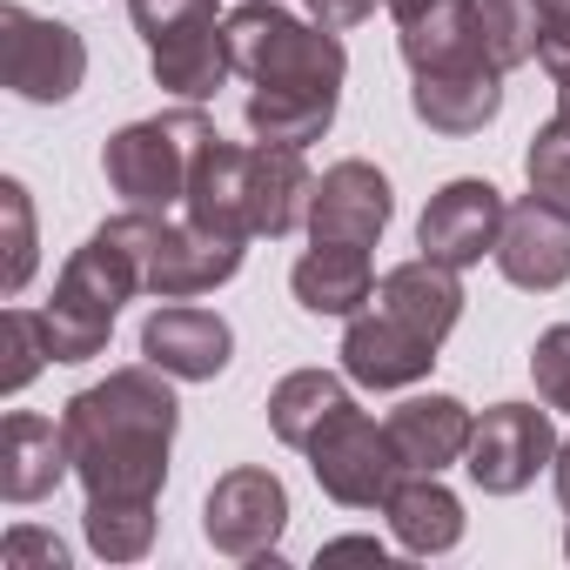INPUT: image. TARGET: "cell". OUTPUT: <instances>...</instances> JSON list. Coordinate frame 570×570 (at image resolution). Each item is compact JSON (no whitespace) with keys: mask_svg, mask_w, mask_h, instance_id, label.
<instances>
[{"mask_svg":"<svg viewBox=\"0 0 570 570\" xmlns=\"http://www.w3.org/2000/svg\"><path fill=\"white\" fill-rule=\"evenodd\" d=\"M68 476H75V450H68V430L55 416L14 410L0 423V497L8 503H41Z\"/></svg>","mask_w":570,"mask_h":570,"instance_id":"14","label":"cell"},{"mask_svg":"<svg viewBox=\"0 0 570 570\" xmlns=\"http://www.w3.org/2000/svg\"><path fill=\"white\" fill-rule=\"evenodd\" d=\"M248 161H255V148L208 135V148L195 155V175H188V202H181V215H188V222H202V228H215V235L248 242V235H255V208H248Z\"/></svg>","mask_w":570,"mask_h":570,"instance_id":"18","label":"cell"},{"mask_svg":"<svg viewBox=\"0 0 570 570\" xmlns=\"http://www.w3.org/2000/svg\"><path fill=\"white\" fill-rule=\"evenodd\" d=\"M303 8H309V21H323V28H356V21H370L376 8H383V0H303Z\"/></svg>","mask_w":570,"mask_h":570,"instance_id":"35","label":"cell"},{"mask_svg":"<svg viewBox=\"0 0 570 570\" xmlns=\"http://www.w3.org/2000/svg\"><path fill=\"white\" fill-rule=\"evenodd\" d=\"M81 537L101 563H141L155 550V503L148 497H88Z\"/></svg>","mask_w":570,"mask_h":570,"instance_id":"26","label":"cell"},{"mask_svg":"<svg viewBox=\"0 0 570 570\" xmlns=\"http://www.w3.org/2000/svg\"><path fill=\"white\" fill-rule=\"evenodd\" d=\"M0 81L35 108H61L88 81V41L68 21H41L21 0H8L0 8Z\"/></svg>","mask_w":570,"mask_h":570,"instance_id":"5","label":"cell"},{"mask_svg":"<svg viewBox=\"0 0 570 570\" xmlns=\"http://www.w3.org/2000/svg\"><path fill=\"white\" fill-rule=\"evenodd\" d=\"M68 450H75V476L88 497H161L168 483V450L181 430V403H175V376L155 363H128L108 370L101 383L75 390L61 410Z\"/></svg>","mask_w":570,"mask_h":570,"instance_id":"1","label":"cell"},{"mask_svg":"<svg viewBox=\"0 0 570 570\" xmlns=\"http://www.w3.org/2000/svg\"><path fill=\"white\" fill-rule=\"evenodd\" d=\"M0 390L8 396H21L48 363H55V343H48V323H41V309H8L0 316Z\"/></svg>","mask_w":570,"mask_h":570,"instance_id":"28","label":"cell"},{"mask_svg":"<svg viewBox=\"0 0 570 570\" xmlns=\"http://www.w3.org/2000/svg\"><path fill=\"white\" fill-rule=\"evenodd\" d=\"M343 403H356V396H350V383H343L336 370H289V376L268 390V430H275L282 450H309V436H316Z\"/></svg>","mask_w":570,"mask_h":570,"instance_id":"25","label":"cell"},{"mask_svg":"<svg viewBox=\"0 0 570 570\" xmlns=\"http://www.w3.org/2000/svg\"><path fill=\"white\" fill-rule=\"evenodd\" d=\"M396 215V195H390V175L376 161H336L323 168L316 195H309V242H356V248H376L383 228Z\"/></svg>","mask_w":570,"mask_h":570,"instance_id":"11","label":"cell"},{"mask_svg":"<svg viewBox=\"0 0 570 570\" xmlns=\"http://www.w3.org/2000/svg\"><path fill=\"white\" fill-rule=\"evenodd\" d=\"M309 195H316V175H309L303 148L255 141V161H248V208H255V235L282 242V235L309 228Z\"/></svg>","mask_w":570,"mask_h":570,"instance_id":"21","label":"cell"},{"mask_svg":"<svg viewBox=\"0 0 570 570\" xmlns=\"http://www.w3.org/2000/svg\"><path fill=\"white\" fill-rule=\"evenodd\" d=\"M436 350H443V343H430V336L410 330L403 316L363 309V316H350V330H343V376L363 383V390H410V383H423V376L436 370Z\"/></svg>","mask_w":570,"mask_h":570,"instance_id":"12","label":"cell"},{"mask_svg":"<svg viewBox=\"0 0 570 570\" xmlns=\"http://www.w3.org/2000/svg\"><path fill=\"white\" fill-rule=\"evenodd\" d=\"M222 35H228L235 75L255 88H343V75H350L336 28L303 21L289 8H275V0H242L222 21Z\"/></svg>","mask_w":570,"mask_h":570,"instance_id":"2","label":"cell"},{"mask_svg":"<svg viewBox=\"0 0 570 570\" xmlns=\"http://www.w3.org/2000/svg\"><path fill=\"white\" fill-rule=\"evenodd\" d=\"M416 88H410V108H416V121L423 128H436V135H483L490 121H497V108H503V68H490V61H476V68H443V75H410Z\"/></svg>","mask_w":570,"mask_h":570,"instance_id":"19","label":"cell"},{"mask_svg":"<svg viewBox=\"0 0 570 570\" xmlns=\"http://www.w3.org/2000/svg\"><path fill=\"white\" fill-rule=\"evenodd\" d=\"M543 8V21H570V0H537Z\"/></svg>","mask_w":570,"mask_h":570,"instance_id":"38","label":"cell"},{"mask_svg":"<svg viewBox=\"0 0 570 570\" xmlns=\"http://www.w3.org/2000/svg\"><path fill=\"white\" fill-rule=\"evenodd\" d=\"M141 356L155 370H168L175 383H215L235 356V330L215 316V309H195V303H168L141 323Z\"/></svg>","mask_w":570,"mask_h":570,"instance_id":"13","label":"cell"},{"mask_svg":"<svg viewBox=\"0 0 570 570\" xmlns=\"http://www.w3.org/2000/svg\"><path fill=\"white\" fill-rule=\"evenodd\" d=\"M396 48L410 75H443V68H476L490 61L476 0H423L410 21H396ZM497 68V61H490Z\"/></svg>","mask_w":570,"mask_h":570,"instance_id":"15","label":"cell"},{"mask_svg":"<svg viewBox=\"0 0 570 570\" xmlns=\"http://www.w3.org/2000/svg\"><path fill=\"white\" fill-rule=\"evenodd\" d=\"M303 456H309V476L323 483V497L343 503V510H383L390 490L410 476L403 456H396V443H390V430H383L370 410H356V403H343V410L309 436Z\"/></svg>","mask_w":570,"mask_h":570,"instance_id":"4","label":"cell"},{"mask_svg":"<svg viewBox=\"0 0 570 570\" xmlns=\"http://www.w3.org/2000/svg\"><path fill=\"white\" fill-rule=\"evenodd\" d=\"M530 376H537V396H543L550 410L570 416V323H550V330L537 336V350H530Z\"/></svg>","mask_w":570,"mask_h":570,"instance_id":"32","label":"cell"},{"mask_svg":"<svg viewBox=\"0 0 570 570\" xmlns=\"http://www.w3.org/2000/svg\"><path fill=\"white\" fill-rule=\"evenodd\" d=\"M289 530V483L275 470H228L215 476L208 503H202V537L235 557V563H275V543Z\"/></svg>","mask_w":570,"mask_h":570,"instance_id":"7","label":"cell"},{"mask_svg":"<svg viewBox=\"0 0 570 570\" xmlns=\"http://www.w3.org/2000/svg\"><path fill=\"white\" fill-rule=\"evenodd\" d=\"M537 68H543L557 88H570V21H543V41H537Z\"/></svg>","mask_w":570,"mask_h":570,"instance_id":"34","label":"cell"},{"mask_svg":"<svg viewBox=\"0 0 570 570\" xmlns=\"http://www.w3.org/2000/svg\"><path fill=\"white\" fill-rule=\"evenodd\" d=\"M563 557H570V530H563Z\"/></svg>","mask_w":570,"mask_h":570,"instance_id":"40","label":"cell"},{"mask_svg":"<svg viewBox=\"0 0 570 570\" xmlns=\"http://www.w3.org/2000/svg\"><path fill=\"white\" fill-rule=\"evenodd\" d=\"M148 68H155V81H161L168 95H181V101H208V95H222V81L235 75L222 21H202V28H188V35L155 41V48H148Z\"/></svg>","mask_w":570,"mask_h":570,"instance_id":"24","label":"cell"},{"mask_svg":"<svg viewBox=\"0 0 570 570\" xmlns=\"http://www.w3.org/2000/svg\"><path fill=\"white\" fill-rule=\"evenodd\" d=\"M503 215H510V202H503L497 181L456 175V181H443V188L430 195V208L416 215V248L436 255V262H450V268H476L483 255H497Z\"/></svg>","mask_w":570,"mask_h":570,"instance_id":"9","label":"cell"},{"mask_svg":"<svg viewBox=\"0 0 570 570\" xmlns=\"http://www.w3.org/2000/svg\"><path fill=\"white\" fill-rule=\"evenodd\" d=\"M383 8H390V14H396V21H410V14H416V8H423V0H383Z\"/></svg>","mask_w":570,"mask_h":570,"instance_id":"39","label":"cell"},{"mask_svg":"<svg viewBox=\"0 0 570 570\" xmlns=\"http://www.w3.org/2000/svg\"><path fill=\"white\" fill-rule=\"evenodd\" d=\"M289 289L309 316H343L350 323L376 303V262L356 242H309V255L289 275Z\"/></svg>","mask_w":570,"mask_h":570,"instance_id":"20","label":"cell"},{"mask_svg":"<svg viewBox=\"0 0 570 570\" xmlns=\"http://www.w3.org/2000/svg\"><path fill=\"white\" fill-rule=\"evenodd\" d=\"M0 222H8V268H0V289L21 296L41 255H35V202H28V188H21L14 175L0 181Z\"/></svg>","mask_w":570,"mask_h":570,"instance_id":"29","label":"cell"},{"mask_svg":"<svg viewBox=\"0 0 570 570\" xmlns=\"http://www.w3.org/2000/svg\"><path fill=\"white\" fill-rule=\"evenodd\" d=\"M557 456V423H550V403H490L470 430V450H463V470L483 497H517L537 483V470H550Z\"/></svg>","mask_w":570,"mask_h":570,"instance_id":"6","label":"cell"},{"mask_svg":"<svg viewBox=\"0 0 570 570\" xmlns=\"http://www.w3.org/2000/svg\"><path fill=\"white\" fill-rule=\"evenodd\" d=\"M523 175H530L537 195H550V202L570 208V115H550V121L530 135V148H523Z\"/></svg>","mask_w":570,"mask_h":570,"instance_id":"30","label":"cell"},{"mask_svg":"<svg viewBox=\"0 0 570 570\" xmlns=\"http://www.w3.org/2000/svg\"><path fill=\"white\" fill-rule=\"evenodd\" d=\"M208 135H215V121L195 101L168 108V115H148V121H128L101 148V175L128 208L168 215V208L188 202V175H195V155L208 148Z\"/></svg>","mask_w":570,"mask_h":570,"instance_id":"3","label":"cell"},{"mask_svg":"<svg viewBox=\"0 0 570 570\" xmlns=\"http://www.w3.org/2000/svg\"><path fill=\"white\" fill-rule=\"evenodd\" d=\"M383 430H390V443H396L403 470H416V476H443L450 463H463L476 416H470L456 396L430 390V396H410V403H396V410L383 416Z\"/></svg>","mask_w":570,"mask_h":570,"instance_id":"17","label":"cell"},{"mask_svg":"<svg viewBox=\"0 0 570 570\" xmlns=\"http://www.w3.org/2000/svg\"><path fill=\"white\" fill-rule=\"evenodd\" d=\"M550 476H557V503L570 510V443H557V456H550Z\"/></svg>","mask_w":570,"mask_h":570,"instance_id":"37","label":"cell"},{"mask_svg":"<svg viewBox=\"0 0 570 570\" xmlns=\"http://www.w3.org/2000/svg\"><path fill=\"white\" fill-rule=\"evenodd\" d=\"M336 557H376V563H383L390 550H383L376 537H336V543H323V563H336Z\"/></svg>","mask_w":570,"mask_h":570,"instance_id":"36","label":"cell"},{"mask_svg":"<svg viewBox=\"0 0 570 570\" xmlns=\"http://www.w3.org/2000/svg\"><path fill=\"white\" fill-rule=\"evenodd\" d=\"M497 268L510 289H530V296H550L570 282V208L550 202V195H523L510 202L503 215V242H497Z\"/></svg>","mask_w":570,"mask_h":570,"instance_id":"10","label":"cell"},{"mask_svg":"<svg viewBox=\"0 0 570 570\" xmlns=\"http://www.w3.org/2000/svg\"><path fill=\"white\" fill-rule=\"evenodd\" d=\"M343 88H248V135L282 141V148H309L336 128Z\"/></svg>","mask_w":570,"mask_h":570,"instance_id":"23","label":"cell"},{"mask_svg":"<svg viewBox=\"0 0 570 570\" xmlns=\"http://www.w3.org/2000/svg\"><path fill=\"white\" fill-rule=\"evenodd\" d=\"M376 309H390L410 330H423L430 343H443L463 323V268H450L436 255H410L376 275Z\"/></svg>","mask_w":570,"mask_h":570,"instance_id":"16","label":"cell"},{"mask_svg":"<svg viewBox=\"0 0 570 570\" xmlns=\"http://www.w3.org/2000/svg\"><path fill=\"white\" fill-rule=\"evenodd\" d=\"M476 21H483L490 61L503 75L537 61V41H543V8H537V0H476Z\"/></svg>","mask_w":570,"mask_h":570,"instance_id":"27","label":"cell"},{"mask_svg":"<svg viewBox=\"0 0 570 570\" xmlns=\"http://www.w3.org/2000/svg\"><path fill=\"white\" fill-rule=\"evenodd\" d=\"M8 563H14V570H21V563H48V570H61V563H68V543L48 537V530H14V537H8Z\"/></svg>","mask_w":570,"mask_h":570,"instance_id":"33","label":"cell"},{"mask_svg":"<svg viewBox=\"0 0 570 570\" xmlns=\"http://www.w3.org/2000/svg\"><path fill=\"white\" fill-rule=\"evenodd\" d=\"M383 517H390V530H396V543H403L410 557H443V550L463 543V497L443 490V476H416V470H410V476L390 490Z\"/></svg>","mask_w":570,"mask_h":570,"instance_id":"22","label":"cell"},{"mask_svg":"<svg viewBox=\"0 0 570 570\" xmlns=\"http://www.w3.org/2000/svg\"><path fill=\"white\" fill-rule=\"evenodd\" d=\"M242 248L235 235H215L202 222H168V215H148V242H141V275H148V296L161 303H188V296H208L222 282L242 275Z\"/></svg>","mask_w":570,"mask_h":570,"instance_id":"8","label":"cell"},{"mask_svg":"<svg viewBox=\"0 0 570 570\" xmlns=\"http://www.w3.org/2000/svg\"><path fill=\"white\" fill-rule=\"evenodd\" d=\"M215 8H222V0H128L135 35H141L148 48H155V41H168V35H188V28L215 21Z\"/></svg>","mask_w":570,"mask_h":570,"instance_id":"31","label":"cell"}]
</instances>
